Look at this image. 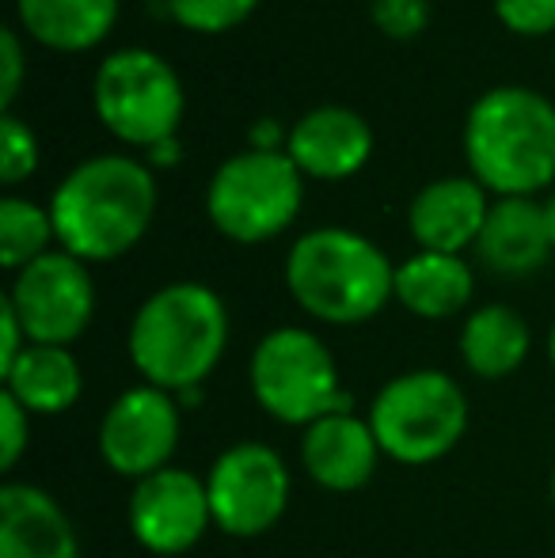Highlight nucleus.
Returning a JSON list of instances; mask_svg holds the SVG:
<instances>
[{
	"label": "nucleus",
	"instance_id": "9b49d317",
	"mask_svg": "<svg viewBox=\"0 0 555 558\" xmlns=\"http://www.w3.org/2000/svg\"><path fill=\"white\" fill-rule=\"evenodd\" d=\"M179 411H183L179 399L153 384L122 391L99 422L104 463L134 483L171 468V456L179 448Z\"/></svg>",
	"mask_w": 555,
	"mask_h": 558
},
{
	"label": "nucleus",
	"instance_id": "72a5a7b5",
	"mask_svg": "<svg viewBox=\"0 0 555 558\" xmlns=\"http://www.w3.org/2000/svg\"><path fill=\"white\" fill-rule=\"evenodd\" d=\"M552 506H555V471H552Z\"/></svg>",
	"mask_w": 555,
	"mask_h": 558
},
{
	"label": "nucleus",
	"instance_id": "1a4fd4ad",
	"mask_svg": "<svg viewBox=\"0 0 555 558\" xmlns=\"http://www.w3.org/2000/svg\"><path fill=\"white\" fill-rule=\"evenodd\" d=\"M214 529L237 539H255L281 521L293 494L286 460L270 445L244 441L225 448L206 475Z\"/></svg>",
	"mask_w": 555,
	"mask_h": 558
},
{
	"label": "nucleus",
	"instance_id": "4be33fe9",
	"mask_svg": "<svg viewBox=\"0 0 555 558\" xmlns=\"http://www.w3.org/2000/svg\"><path fill=\"white\" fill-rule=\"evenodd\" d=\"M50 240H58L50 209L27 198L0 202V266L4 270L20 274L35 258L50 255Z\"/></svg>",
	"mask_w": 555,
	"mask_h": 558
},
{
	"label": "nucleus",
	"instance_id": "bb28decb",
	"mask_svg": "<svg viewBox=\"0 0 555 558\" xmlns=\"http://www.w3.org/2000/svg\"><path fill=\"white\" fill-rule=\"evenodd\" d=\"M31 445V414L15 403L8 391H0V468L12 471Z\"/></svg>",
	"mask_w": 555,
	"mask_h": 558
},
{
	"label": "nucleus",
	"instance_id": "7ed1b4c3",
	"mask_svg": "<svg viewBox=\"0 0 555 558\" xmlns=\"http://www.w3.org/2000/svg\"><path fill=\"white\" fill-rule=\"evenodd\" d=\"M229 345L225 301L202 281H171L156 289L130 324V361L145 384L171 396L209 380Z\"/></svg>",
	"mask_w": 555,
	"mask_h": 558
},
{
	"label": "nucleus",
	"instance_id": "cd10ccee",
	"mask_svg": "<svg viewBox=\"0 0 555 558\" xmlns=\"http://www.w3.org/2000/svg\"><path fill=\"white\" fill-rule=\"evenodd\" d=\"M23 84V43L12 27L0 35V104L4 111H12L15 96H20Z\"/></svg>",
	"mask_w": 555,
	"mask_h": 558
},
{
	"label": "nucleus",
	"instance_id": "412c9836",
	"mask_svg": "<svg viewBox=\"0 0 555 558\" xmlns=\"http://www.w3.org/2000/svg\"><path fill=\"white\" fill-rule=\"evenodd\" d=\"M529 324L506 304H483L460 327V357L480 380H506L529 357Z\"/></svg>",
	"mask_w": 555,
	"mask_h": 558
},
{
	"label": "nucleus",
	"instance_id": "2f4dec72",
	"mask_svg": "<svg viewBox=\"0 0 555 558\" xmlns=\"http://www.w3.org/2000/svg\"><path fill=\"white\" fill-rule=\"evenodd\" d=\"M544 225H548V240H552V247H555V194L548 202H544Z\"/></svg>",
	"mask_w": 555,
	"mask_h": 558
},
{
	"label": "nucleus",
	"instance_id": "2eb2a0df",
	"mask_svg": "<svg viewBox=\"0 0 555 558\" xmlns=\"http://www.w3.org/2000/svg\"><path fill=\"white\" fill-rule=\"evenodd\" d=\"M487 191L475 179H437L415 194L408 209V225L419 251L437 255H460L464 247H475L483 225H487Z\"/></svg>",
	"mask_w": 555,
	"mask_h": 558
},
{
	"label": "nucleus",
	"instance_id": "7c9ffc66",
	"mask_svg": "<svg viewBox=\"0 0 555 558\" xmlns=\"http://www.w3.org/2000/svg\"><path fill=\"white\" fill-rule=\"evenodd\" d=\"M183 160V145H179L176 137H168V141H160V145H153L145 153V163L153 171H160V168H176V163Z\"/></svg>",
	"mask_w": 555,
	"mask_h": 558
},
{
	"label": "nucleus",
	"instance_id": "393cba45",
	"mask_svg": "<svg viewBox=\"0 0 555 558\" xmlns=\"http://www.w3.org/2000/svg\"><path fill=\"white\" fill-rule=\"evenodd\" d=\"M373 27L388 38H415L430 23V0H370Z\"/></svg>",
	"mask_w": 555,
	"mask_h": 558
},
{
	"label": "nucleus",
	"instance_id": "423d86ee",
	"mask_svg": "<svg viewBox=\"0 0 555 558\" xmlns=\"http://www.w3.org/2000/svg\"><path fill=\"white\" fill-rule=\"evenodd\" d=\"M252 396L281 426H312L327 414L350 411L331 350L304 327L263 335L252 353Z\"/></svg>",
	"mask_w": 555,
	"mask_h": 558
},
{
	"label": "nucleus",
	"instance_id": "20e7f679",
	"mask_svg": "<svg viewBox=\"0 0 555 558\" xmlns=\"http://www.w3.org/2000/svg\"><path fill=\"white\" fill-rule=\"evenodd\" d=\"M286 289L312 319L354 327L396 296V266L350 228H312L286 255Z\"/></svg>",
	"mask_w": 555,
	"mask_h": 558
},
{
	"label": "nucleus",
	"instance_id": "f8f14e48",
	"mask_svg": "<svg viewBox=\"0 0 555 558\" xmlns=\"http://www.w3.org/2000/svg\"><path fill=\"white\" fill-rule=\"evenodd\" d=\"M130 532L153 555H186L214 524L206 478L183 468H164L141 478L130 494Z\"/></svg>",
	"mask_w": 555,
	"mask_h": 558
},
{
	"label": "nucleus",
	"instance_id": "0eeeda50",
	"mask_svg": "<svg viewBox=\"0 0 555 558\" xmlns=\"http://www.w3.org/2000/svg\"><path fill=\"white\" fill-rule=\"evenodd\" d=\"M304 175L286 153L229 156L206 186V214L232 243H267L286 232L301 214Z\"/></svg>",
	"mask_w": 555,
	"mask_h": 558
},
{
	"label": "nucleus",
	"instance_id": "c85d7f7f",
	"mask_svg": "<svg viewBox=\"0 0 555 558\" xmlns=\"http://www.w3.org/2000/svg\"><path fill=\"white\" fill-rule=\"evenodd\" d=\"M27 331H23L20 316L12 312V304H0V376L20 361V353L27 350Z\"/></svg>",
	"mask_w": 555,
	"mask_h": 558
},
{
	"label": "nucleus",
	"instance_id": "4468645a",
	"mask_svg": "<svg viewBox=\"0 0 555 558\" xmlns=\"http://www.w3.org/2000/svg\"><path fill=\"white\" fill-rule=\"evenodd\" d=\"M381 445L370 429V418H358L354 411L327 414V418L304 426L301 463L316 486L331 494H354L377 475Z\"/></svg>",
	"mask_w": 555,
	"mask_h": 558
},
{
	"label": "nucleus",
	"instance_id": "f03ea898",
	"mask_svg": "<svg viewBox=\"0 0 555 558\" xmlns=\"http://www.w3.org/2000/svg\"><path fill=\"white\" fill-rule=\"evenodd\" d=\"M472 179L498 198H533L555 179V107L521 84L483 92L464 118Z\"/></svg>",
	"mask_w": 555,
	"mask_h": 558
},
{
	"label": "nucleus",
	"instance_id": "aec40b11",
	"mask_svg": "<svg viewBox=\"0 0 555 558\" xmlns=\"http://www.w3.org/2000/svg\"><path fill=\"white\" fill-rule=\"evenodd\" d=\"M475 293L472 266L460 255L419 251L396 266V301L419 319H449L468 308Z\"/></svg>",
	"mask_w": 555,
	"mask_h": 558
},
{
	"label": "nucleus",
	"instance_id": "ddd939ff",
	"mask_svg": "<svg viewBox=\"0 0 555 558\" xmlns=\"http://www.w3.org/2000/svg\"><path fill=\"white\" fill-rule=\"evenodd\" d=\"M286 156L301 175L319 183H342L358 175L373 156V130L350 107H316L293 122Z\"/></svg>",
	"mask_w": 555,
	"mask_h": 558
},
{
	"label": "nucleus",
	"instance_id": "a878e982",
	"mask_svg": "<svg viewBox=\"0 0 555 558\" xmlns=\"http://www.w3.org/2000/svg\"><path fill=\"white\" fill-rule=\"evenodd\" d=\"M495 15L506 31L541 38L555 31V0H495Z\"/></svg>",
	"mask_w": 555,
	"mask_h": 558
},
{
	"label": "nucleus",
	"instance_id": "6e6552de",
	"mask_svg": "<svg viewBox=\"0 0 555 558\" xmlns=\"http://www.w3.org/2000/svg\"><path fill=\"white\" fill-rule=\"evenodd\" d=\"M92 104L111 137L148 153L160 141L176 137L186 99L176 69L160 53L130 46V50H114L99 61Z\"/></svg>",
	"mask_w": 555,
	"mask_h": 558
},
{
	"label": "nucleus",
	"instance_id": "dca6fc26",
	"mask_svg": "<svg viewBox=\"0 0 555 558\" xmlns=\"http://www.w3.org/2000/svg\"><path fill=\"white\" fill-rule=\"evenodd\" d=\"M0 558H81L65 509L31 483L0 486Z\"/></svg>",
	"mask_w": 555,
	"mask_h": 558
},
{
	"label": "nucleus",
	"instance_id": "6ab92c4d",
	"mask_svg": "<svg viewBox=\"0 0 555 558\" xmlns=\"http://www.w3.org/2000/svg\"><path fill=\"white\" fill-rule=\"evenodd\" d=\"M20 27L46 50L81 53L119 23V0H15Z\"/></svg>",
	"mask_w": 555,
	"mask_h": 558
},
{
	"label": "nucleus",
	"instance_id": "f3484780",
	"mask_svg": "<svg viewBox=\"0 0 555 558\" xmlns=\"http://www.w3.org/2000/svg\"><path fill=\"white\" fill-rule=\"evenodd\" d=\"M552 251L544 206L533 198H498L475 240L480 263L503 278H529L548 263Z\"/></svg>",
	"mask_w": 555,
	"mask_h": 558
},
{
	"label": "nucleus",
	"instance_id": "b1692460",
	"mask_svg": "<svg viewBox=\"0 0 555 558\" xmlns=\"http://www.w3.org/2000/svg\"><path fill=\"white\" fill-rule=\"evenodd\" d=\"M38 168V137L27 122H20L12 111L0 118V179L8 186L31 179Z\"/></svg>",
	"mask_w": 555,
	"mask_h": 558
},
{
	"label": "nucleus",
	"instance_id": "39448f33",
	"mask_svg": "<svg viewBox=\"0 0 555 558\" xmlns=\"http://www.w3.org/2000/svg\"><path fill=\"white\" fill-rule=\"evenodd\" d=\"M370 429L385 456L408 468H422L449 456L464 437L468 399L442 368H411L373 396Z\"/></svg>",
	"mask_w": 555,
	"mask_h": 558
},
{
	"label": "nucleus",
	"instance_id": "5701e85b",
	"mask_svg": "<svg viewBox=\"0 0 555 558\" xmlns=\"http://www.w3.org/2000/svg\"><path fill=\"white\" fill-rule=\"evenodd\" d=\"M255 4L260 0H160V12L194 35H225L237 31L255 12Z\"/></svg>",
	"mask_w": 555,
	"mask_h": 558
},
{
	"label": "nucleus",
	"instance_id": "9d476101",
	"mask_svg": "<svg viewBox=\"0 0 555 558\" xmlns=\"http://www.w3.org/2000/svg\"><path fill=\"white\" fill-rule=\"evenodd\" d=\"M20 316L27 342L35 345H65L88 331L96 316V286H92L88 263L73 258L69 251H50L23 266L4 296Z\"/></svg>",
	"mask_w": 555,
	"mask_h": 558
},
{
	"label": "nucleus",
	"instance_id": "c756f323",
	"mask_svg": "<svg viewBox=\"0 0 555 558\" xmlns=\"http://www.w3.org/2000/svg\"><path fill=\"white\" fill-rule=\"evenodd\" d=\"M286 141H289V133L281 130L275 118H260V122L248 130V145H252L255 153H286Z\"/></svg>",
	"mask_w": 555,
	"mask_h": 558
},
{
	"label": "nucleus",
	"instance_id": "473e14b6",
	"mask_svg": "<svg viewBox=\"0 0 555 558\" xmlns=\"http://www.w3.org/2000/svg\"><path fill=\"white\" fill-rule=\"evenodd\" d=\"M548 357H552V365H555V324H552V335H548Z\"/></svg>",
	"mask_w": 555,
	"mask_h": 558
},
{
	"label": "nucleus",
	"instance_id": "a211bd4d",
	"mask_svg": "<svg viewBox=\"0 0 555 558\" xmlns=\"http://www.w3.org/2000/svg\"><path fill=\"white\" fill-rule=\"evenodd\" d=\"M4 391L35 418V414H65L81 403L84 376L76 357L65 345H35L20 353L12 368L4 376Z\"/></svg>",
	"mask_w": 555,
	"mask_h": 558
},
{
	"label": "nucleus",
	"instance_id": "f257e3e1",
	"mask_svg": "<svg viewBox=\"0 0 555 558\" xmlns=\"http://www.w3.org/2000/svg\"><path fill=\"white\" fill-rule=\"evenodd\" d=\"M156 214V179L134 156H92L76 163L50 198L61 251L81 263H111L134 251Z\"/></svg>",
	"mask_w": 555,
	"mask_h": 558
}]
</instances>
